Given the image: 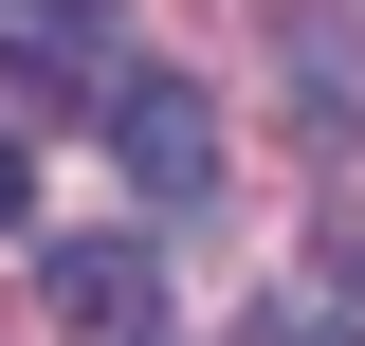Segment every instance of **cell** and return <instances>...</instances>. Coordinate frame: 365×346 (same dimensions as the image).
<instances>
[{"label":"cell","mask_w":365,"mask_h":346,"mask_svg":"<svg viewBox=\"0 0 365 346\" xmlns=\"http://www.w3.org/2000/svg\"><path fill=\"white\" fill-rule=\"evenodd\" d=\"M0 19H37V0H0Z\"/></svg>","instance_id":"obj_6"},{"label":"cell","mask_w":365,"mask_h":346,"mask_svg":"<svg viewBox=\"0 0 365 346\" xmlns=\"http://www.w3.org/2000/svg\"><path fill=\"white\" fill-rule=\"evenodd\" d=\"M274 346H347V328H329V310H274Z\"/></svg>","instance_id":"obj_5"},{"label":"cell","mask_w":365,"mask_h":346,"mask_svg":"<svg viewBox=\"0 0 365 346\" xmlns=\"http://www.w3.org/2000/svg\"><path fill=\"white\" fill-rule=\"evenodd\" d=\"M19 201H37V146H19V128H0V219H19Z\"/></svg>","instance_id":"obj_4"},{"label":"cell","mask_w":365,"mask_h":346,"mask_svg":"<svg viewBox=\"0 0 365 346\" xmlns=\"http://www.w3.org/2000/svg\"><path fill=\"white\" fill-rule=\"evenodd\" d=\"M274 73H292L311 128H365V37H347V19H274Z\"/></svg>","instance_id":"obj_3"},{"label":"cell","mask_w":365,"mask_h":346,"mask_svg":"<svg viewBox=\"0 0 365 346\" xmlns=\"http://www.w3.org/2000/svg\"><path fill=\"white\" fill-rule=\"evenodd\" d=\"M55 310H73L91 346H146L165 328V256H146V237H73V256H55Z\"/></svg>","instance_id":"obj_2"},{"label":"cell","mask_w":365,"mask_h":346,"mask_svg":"<svg viewBox=\"0 0 365 346\" xmlns=\"http://www.w3.org/2000/svg\"><path fill=\"white\" fill-rule=\"evenodd\" d=\"M110 164H128L146 219H201L220 201V110H201V73H128L110 91Z\"/></svg>","instance_id":"obj_1"}]
</instances>
